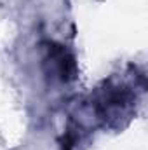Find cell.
Here are the masks:
<instances>
[{
  "instance_id": "6da1fadb",
  "label": "cell",
  "mask_w": 148,
  "mask_h": 150,
  "mask_svg": "<svg viewBox=\"0 0 148 150\" xmlns=\"http://www.w3.org/2000/svg\"><path fill=\"white\" fill-rule=\"evenodd\" d=\"M49 59L54 63V68L61 80H70L75 74V61L72 54L66 52L63 45L49 44Z\"/></svg>"
}]
</instances>
